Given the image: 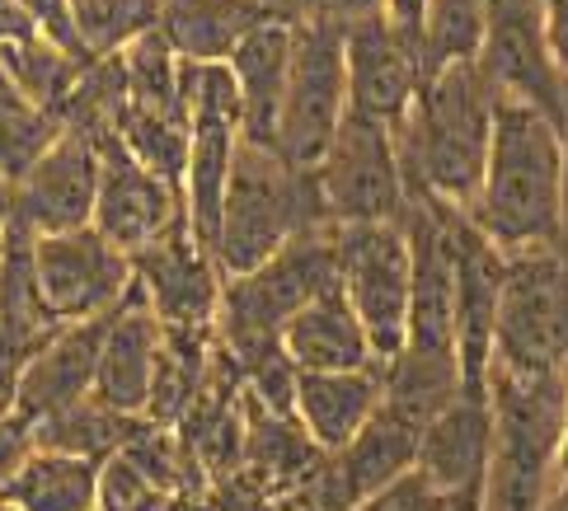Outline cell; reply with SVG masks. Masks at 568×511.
<instances>
[{
    "label": "cell",
    "instance_id": "1",
    "mask_svg": "<svg viewBox=\"0 0 568 511\" xmlns=\"http://www.w3.org/2000/svg\"><path fill=\"white\" fill-rule=\"evenodd\" d=\"M465 216L503 254L564 244V132L540 109L498 99L489 160Z\"/></svg>",
    "mask_w": 568,
    "mask_h": 511
},
{
    "label": "cell",
    "instance_id": "2",
    "mask_svg": "<svg viewBox=\"0 0 568 511\" xmlns=\"http://www.w3.org/2000/svg\"><path fill=\"white\" fill-rule=\"evenodd\" d=\"M494 113L498 90L484 80L479 61L446 67L423 80L409 117L395 127L409 197L470 212L484 178V160H489Z\"/></svg>",
    "mask_w": 568,
    "mask_h": 511
},
{
    "label": "cell",
    "instance_id": "3",
    "mask_svg": "<svg viewBox=\"0 0 568 511\" xmlns=\"http://www.w3.org/2000/svg\"><path fill=\"white\" fill-rule=\"evenodd\" d=\"M338 282V231L320 226L296 235L287 249L273 254L263 268L245 277H226L221 286V310H216V343L240 376L254 371L282 347L287 324L306 310L315 296H324Z\"/></svg>",
    "mask_w": 568,
    "mask_h": 511
},
{
    "label": "cell",
    "instance_id": "4",
    "mask_svg": "<svg viewBox=\"0 0 568 511\" xmlns=\"http://www.w3.org/2000/svg\"><path fill=\"white\" fill-rule=\"evenodd\" d=\"M320 193L315 174L282 160L277 151H263L240 141L235 170L226 183V207H221L216 231V263L226 277H245L263 268L273 254H282L296 235L320 231Z\"/></svg>",
    "mask_w": 568,
    "mask_h": 511
},
{
    "label": "cell",
    "instance_id": "5",
    "mask_svg": "<svg viewBox=\"0 0 568 511\" xmlns=\"http://www.w3.org/2000/svg\"><path fill=\"white\" fill-rule=\"evenodd\" d=\"M494 366L517 376H550L568 366V249L507 254Z\"/></svg>",
    "mask_w": 568,
    "mask_h": 511
},
{
    "label": "cell",
    "instance_id": "6",
    "mask_svg": "<svg viewBox=\"0 0 568 511\" xmlns=\"http://www.w3.org/2000/svg\"><path fill=\"white\" fill-rule=\"evenodd\" d=\"M315 193L324 226H376V221H399L409 207V178H404L399 136L376 117L348 113L334 132L329 151L320 155Z\"/></svg>",
    "mask_w": 568,
    "mask_h": 511
},
{
    "label": "cell",
    "instance_id": "7",
    "mask_svg": "<svg viewBox=\"0 0 568 511\" xmlns=\"http://www.w3.org/2000/svg\"><path fill=\"white\" fill-rule=\"evenodd\" d=\"M338 286L357 310L376 361H395L409 338V296H414V249L404 221L338 231Z\"/></svg>",
    "mask_w": 568,
    "mask_h": 511
},
{
    "label": "cell",
    "instance_id": "8",
    "mask_svg": "<svg viewBox=\"0 0 568 511\" xmlns=\"http://www.w3.org/2000/svg\"><path fill=\"white\" fill-rule=\"evenodd\" d=\"M348 117V57H343V29L296 24L287 104L277 122V155L301 170H315L329 151L334 132Z\"/></svg>",
    "mask_w": 568,
    "mask_h": 511
},
{
    "label": "cell",
    "instance_id": "9",
    "mask_svg": "<svg viewBox=\"0 0 568 511\" xmlns=\"http://www.w3.org/2000/svg\"><path fill=\"white\" fill-rule=\"evenodd\" d=\"M38 286L62 324L109 319L132 296V254L113 249L94 226L33 239Z\"/></svg>",
    "mask_w": 568,
    "mask_h": 511
},
{
    "label": "cell",
    "instance_id": "10",
    "mask_svg": "<svg viewBox=\"0 0 568 511\" xmlns=\"http://www.w3.org/2000/svg\"><path fill=\"white\" fill-rule=\"evenodd\" d=\"M99 202V141L67 127L43 151V160L10 188V231L33 239L85 231Z\"/></svg>",
    "mask_w": 568,
    "mask_h": 511
},
{
    "label": "cell",
    "instance_id": "11",
    "mask_svg": "<svg viewBox=\"0 0 568 511\" xmlns=\"http://www.w3.org/2000/svg\"><path fill=\"white\" fill-rule=\"evenodd\" d=\"M479 71L498 90V99H521L564 127L568 122V80L555 71L545 48L540 0H489Z\"/></svg>",
    "mask_w": 568,
    "mask_h": 511
},
{
    "label": "cell",
    "instance_id": "12",
    "mask_svg": "<svg viewBox=\"0 0 568 511\" xmlns=\"http://www.w3.org/2000/svg\"><path fill=\"white\" fill-rule=\"evenodd\" d=\"M94 141H99V202H94L90 226L113 249L136 258L141 249H151L160 235H170L189 216L184 193L160 178L155 170L141 165L113 132H99Z\"/></svg>",
    "mask_w": 568,
    "mask_h": 511
},
{
    "label": "cell",
    "instance_id": "13",
    "mask_svg": "<svg viewBox=\"0 0 568 511\" xmlns=\"http://www.w3.org/2000/svg\"><path fill=\"white\" fill-rule=\"evenodd\" d=\"M132 273H136V292L146 296V305L165 329H216L226 273L197 244L189 216L170 235H160L151 249H141L132 258Z\"/></svg>",
    "mask_w": 568,
    "mask_h": 511
},
{
    "label": "cell",
    "instance_id": "14",
    "mask_svg": "<svg viewBox=\"0 0 568 511\" xmlns=\"http://www.w3.org/2000/svg\"><path fill=\"white\" fill-rule=\"evenodd\" d=\"M503 273H507V254L494 249L475 231V221L460 212L456 221V361H460V395L470 399H489Z\"/></svg>",
    "mask_w": 568,
    "mask_h": 511
},
{
    "label": "cell",
    "instance_id": "15",
    "mask_svg": "<svg viewBox=\"0 0 568 511\" xmlns=\"http://www.w3.org/2000/svg\"><path fill=\"white\" fill-rule=\"evenodd\" d=\"M343 57H348V113L399 127L423 90L418 38L376 14L367 24L343 29Z\"/></svg>",
    "mask_w": 568,
    "mask_h": 511
},
{
    "label": "cell",
    "instance_id": "16",
    "mask_svg": "<svg viewBox=\"0 0 568 511\" xmlns=\"http://www.w3.org/2000/svg\"><path fill=\"white\" fill-rule=\"evenodd\" d=\"M292 48H296V24L282 14H268L226 61L235 99H240V136H245L250 146L277 151V122H282V104H287Z\"/></svg>",
    "mask_w": 568,
    "mask_h": 511
},
{
    "label": "cell",
    "instance_id": "17",
    "mask_svg": "<svg viewBox=\"0 0 568 511\" xmlns=\"http://www.w3.org/2000/svg\"><path fill=\"white\" fill-rule=\"evenodd\" d=\"M160 338H165V324L155 319V310L146 305V296H141L136 282H132V296L104 319L94 399L109 403L113 413L146 418V399H151V376H155Z\"/></svg>",
    "mask_w": 568,
    "mask_h": 511
},
{
    "label": "cell",
    "instance_id": "18",
    "mask_svg": "<svg viewBox=\"0 0 568 511\" xmlns=\"http://www.w3.org/2000/svg\"><path fill=\"white\" fill-rule=\"evenodd\" d=\"M99 343H104V319L67 324L52 343H43L19 371V413L43 422L62 408L94 395L99 376Z\"/></svg>",
    "mask_w": 568,
    "mask_h": 511
},
{
    "label": "cell",
    "instance_id": "19",
    "mask_svg": "<svg viewBox=\"0 0 568 511\" xmlns=\"http://www.w3.org/2000/svg\"><path fill=\"white\" fill-rule=\"evenodd\" d=\"M385 399V371H301L296 380V422L311 432L324 456L343 451Z\"/></svg>",
    "mask_w": 568,
    "mask_h": 511
},
{
    "label": "cell",
    "instance_id": "20",
    "mask_svg": "<svg viewBox=\"0 0 568 511\" xmlns=\"http://www.w3.org/2000/svg\"><path fill=\"white\" fill-rule=\"evenodd\" d=\"M282 347L296 361V371H367V366H381L338 282L287 324Z\"/></svg>",
    "mask_w": 568,
    "mask_h": 511
},
{
    "label": "cell",
    "instance_id": "21",
    "mask_svg": "<svg viewBox=\"0 0 568 511\" xmlns=\"http://www.w3.org/2000/svg\"><path fill=\"white\" fill-rule=\"evenodd\" d=\"M62 329L67 324L52 315L43 286H38L33 235L6 231V244H0V357H14L24 366Z\"/></svg>",
    "mask_w": 568,
    "mask_h": 511
},
{
    "label": "cell",
    "instance_id": "22",
    "mask_svg": "<svg viewBox=\"0 0 568 511\" xmlns=\"http://www.w3.org/2000/svg\"><path fill=\"white\" fill-rule=\"evenodd\" d=\"M277 10L250 6V0H165L160 10V38L189 67H226L235 48Z\"/></svg>",
    "mask_w": 568,
    "mask_h": 511
},
{
    "label": "cell",
    "instance_id": "23",
    "mask_svg": "<svg viewBox=\"0 0 568 511\" xmlns=\"http://www.w3.org/2000/svg\"><path fill=\"white\" fill-rule=\"evenodd\" d=\"M6 502L19 511H99V464L80 456L33 451Z\"/></svg>",
    "mask_w": 568,
    "mask_h": 511
},
{
    "label": "cell",
    "instance_id": "24",
    "mask_svg": "<svg viewBox=\"0 0 568 511\" xmlns=\"http://www.w3.org/2000/svg\"><path fill=\"white\" fill-rule=\"evenodd\" d=\"M136 422H141V418L113 413L109 403H99V399L90 395V399L62 408V413L33 422V432H38V451L80 456V460L104 464L109 456H118V451L128 446V437L136 432Z\"/></svg>",
    "mask_w": 568,
    "mask_h": 511
},
{
    "label": "cell",
    "instance_id": "25",
    "mask_svg": "<svg viewBox=\"0 0 568 511\" xmlns=\"http://www.w3.org/2000/svg\"><path fill=\"white\" fill-rule=\"evenodd\" d=\"M128 80V104L165 117H189V61L155 33H141L132 48L118 52Z\"/></svg>",
    "mask_w": 568,
    "mask_h": 511
},
{
    "label": "cell",
    "instance_id": "26",
    "mask_svg": "<svg viewBox=\"0 0 568 511\" xmlns=\"http://www.w3.org/2000/svg\"><path fill=\"white\" fill-rule=\"evenodd\" d=\"M484 29H489V0H428L418 29V52H423V80L479 61Z\"/></svg>",
    "mask_w": 568,
    "mask_h": 511
},
{
    "label": "cell",
    "instance_id": "27",
    "mask_svg": "<svg viewBox=\"0 0 568 511\" xmlns=\"http://www.w3.org/2000/svg\"><path fill=\"white\" fill-rule=\"evenodd\" d=\"M80 48L90 57H118L141 33L160 29L165 0H67Z\"/></svg>",
    "mask_w": 568,
    "mask_h": 511
},
{
    "label": "cell",
    "instance_id": "28",
    "mask_svg": "<svg viewBox=\"0 0 568 511\" xmlns=\"http://www.w3.org/2000/svg\"><path fill=\"white\" fill-rule=\"evenodd\" d=\"M113 136L141 160L146 170H155L165 183H174L184 193V174H189V117H165V113H146V109H123L113 122Z\"/></svg>",
    "mask_w": 568,
    "mask_h": 511
},
{
    "label": "cell",
    "instance_id": "29",
    "mask_svg": "<svg viewBox=\"0 0 568 511\" xmlns=\"http://www.w3.org/2000/svg\"><path fill=\"white\" fill-rule=\"evenodd\" d=\"M67 127L48 109L29 104V99L19 94L14 85L0 80V178H6L10 188L38 165V160H43V151Z\"/></svg>",
    "mask_w": 568,
    "mask_h": 511
},
{
    "label": "cell",
    "instance_id": "30",
    "mask_svg": "<svg viewBox=\"0 0 568 511\" xmlns=\"http://www.w3.org/2000/svg\"><path fill=\"white\" fill-rule=\"evenodd\" d=\"M170 493L118 451L99 464V511H165Z\"/></svg>",
    "mask_w": 568,
    "mask_h": 511
},
{
    "label": "cell",
    "instance_id": "31",
    "mask_svg": "<svg viewBox=\"0 0 568 511\" xmlns=\"http://www.w3.org/2000/svg\"><path fill=\"white\" fill-rule=\"evenodd\" d=\"M282 19L292 24H329V29H353L367 19L385 14V0H282Z\"/></svg>",
    "mask_w": 568,
    "mask_h": 511
},
{
    "label": "cell",
    "instance_id": "32",
    "mask_svg": "<svg viewBox=\"0 0 568 511\" xmlns=\"http://www.w3.org/2000/svg\"><path fill=\"white\" fill-rule=\"evenodd\" d=\"M357 511H446V498L418 474V469H409V474H399L390 488H381V493L367 498Z\"/></svg>",
    "mask_w": 568,
    "mask_h": 511
},
{
    "label": "cell",
    "instance_id": "33",
    "mask_svg": "<svg viewBox=\"0 0 568 511\" xmlns=\"http://www.w3.org/2000/svg\"><path fill=\"white\" fill-rule=\"evenodd\" d=\"M10 10H19L29 19V24L38 33H48L52 43H62L67 52H80V57H90L85 48H80V38H75V24H71V6L67 0H6Z\"/></svg>",
    "mask_w": 568,
    "mask_h": 511
},
{
    "label": "cell",
    "instance_id": "34",
    "mask_svg": "<svg viewBox=\"0 0 568 511\" xmlns=\"http://www.w3.org/2000/svg\"><path fill=\"white\" fill-rule=\"evenodd\" d=\"M38 451V432L24 413H14L0 422V498L10 493V483L19 479V469L29 464V456Z\"/></svg>",
    "mask_w": 568,
    "mask_h": 511
},
{
    "label": "cell",
    "instance_id": "35",
    "mask_svg": "<svg viewBox=\"0 0 568 511\" xmlns=\"http://www.w3.org/2000/svg\"><path fill=\"white\" fill-rule=\"evenodd\" d=\"M540 24H545V48H550L555 71L568 80V0H540Z\"/></svg>",
    "mask_w": 568,
    "mask_h": 511
},
{
    "label": "cell",
    "instance_id": "36",
    "mask_svg": "<svg viewBox=\"0 0 568 511\" xmlns=\"http://www.w3.org/2000/svg\"><path fill=\"white\" fill-rule=\"evenodd\" d=\"M423 14H428V0H385V19H390L395 29H404L409 38H418Z\"/></svg>",
    "mask_w": 568,
    "mask_h": 511
},
{
    "label": "cell",
    "instance_id": "37",
    "mask_svg": "<svg viewBox=\"0 0 568 511\" xmlns=\"http://www.w3.org/2000/svg\"><path fill=\"white\" fill-rule=\"evenodd\" d=\"M19 371H24V366L14 357H0V422L19 413Z\"/></svg>",
    "mask_w": 568,
    "mask_h": 511
},
{
    "label": "cell",
    "instance_id": "38",
    "mask_svg": "<svg viewBox=\"0 0 568 511\" xmlns=\"http://www.w3.org/2000/svg\"><path fill=\"white\" fill-rule=\"evenodd\" d=\"M268 511H320V507H315V498L306 493V488H292V493H277L268 502Z\"/></svg>",
    "mask_w": 568,
    "mask_h": 511
},
{
    "label": "cell",
    "instance_id": "39",
    "mask_svg": "<svg viewBox=\"0 0 568 511\" xmlns=\"http://www.w3.org/2000/svg\"><path fill=\"white\" fill-rule=\"evenodd\" d=\"M564 249H568V122H564Z\"/></svg>",
    "mask_w": 568,
    "mask_h": 511
},
{
    "label": "cell",
    "instance_id": "40",
    "mask_svg": "<svg viewBox=\"0 0 568 511\" xmlns=\"http://www.w3.org/2000/svg\"><path fill=\"white\" fill-rule=\"evenodd\" d=\"M545 511H568V474H559V483H555L550 502H545Z\"/></svg>",
    "mask_w": 568,
    "mask_h": 511
},
{
    "label": "cell",
    "instance_id": "41",
    "mask_svg": "<svg viewBox=\"0 0 568 511\" xmlns=\"http://www.w3.org/2000/svg\"><path fill=\"white\" fill-rule=\"evenodd\" d=\"M6 231H10V183L0 178V244H6Z\"/></svg>",
    "mask_w": 568,
    "mask_h": 511
},
{
    "label": "cell",
    "instance_id": "42",
    "mask_svg": "<svg viewBox=\"0 0 568 511\" xmlns=\"http://www.w3.org/2000/svg\"><path fill=\"white\" fill-rule=\"evenodd\" d=\"M559 474H568V385H564V446H559Z\"/></svg>",
    "mask_w": 568,
    "mask_h": 511
},
{
    "label": "cell",
    "instance_id": "43",
    "mask_svg": "<svg viewBox=\"0 0 568 511\" xmlns=\"http://www.w3.org/2000/svg\"><path fill=\"white\" fill-rule=\"evenodd\" d=\"M250 6H263V10H277L282 0H250Z\"/></svg>",
    "mask_w": 568,
    "mask_h": 511
},
{
    "label": "cell",
    "instance_id": "44",
    "mask_svg": "<svg viewBox=\"0 0 568 511\" xmlns=\"http://www.w3.org/2000/svg\"><path fill=\"white\" fill-rule=\"evenodd\" d=\"M0 511H19V507H14V502H6V498H0Z\"/></svg>",
    "mask_w": 568,
    "mask_h": 511
}]
</instances>
